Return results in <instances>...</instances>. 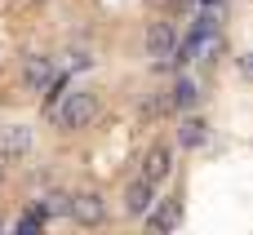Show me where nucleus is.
<instances>
[{
	"instance_id": "7ed1b4c3",
	"label": "nucleus",
	"mask_w": 253,
	"mask_h": 235,
	"mask_svg": "<svg viewBox=\"0 0 253 235\" xmlns=\"http://www.w3.org/2000/svg\"><path fill=\"white\" fill-rule=\"evenodd\" d=\"M27 151H31V129H27V124H4V129H0V160L13 164V160H22Z\"/></svg>"
},
{
	"instance_id": "0eeeda50",
	"label": "nucleus",
	"mask_w": 253,
	"mask_h": 235,
	"mask_svg": "<svg viewBox=\"0 0 253 235\" xmlns=\"http://www.w3.org/2000/svg\"><path fill=\"white\" fill-rule=\"evenodd\" d=\"M49 80H53V62H49V58H40V53H31V58L22 62V84H27L31 93H40Z\"/></svg>"
},
{
	"instance_id": "423d86ee",
	"label": "nucleus",
	"mask_w": 253,
	"mask_h": 235,
	"mask_svg": "<svg viewBox=\"0 0 253 235\" xmlns=\"http://www.w3.org/2000/svg\"><path fill=\"white\" fill-rule=\"evenodd\" d=\"M173 27L169 22H156L151 31H147V58H156V62H169L173 58Z\"/></svg>"
},
{
	"instance_id": "1a4fd4ad",
	"label": "nucleus",
	"mask_w": 253,
	"mask_h": 235,
	"mask_svg": "<svg viewBox=\"0 0 253 235\" xmlns=\"http://www.w3.org/2000/svg\"><path fill=\"white\" fill-rule=\"evenodd\" d=\"M142 218H147L156 231H173V222H178V204H165V209H156V204H151Z\"/></svg>"
},
{
	"instance_id": "f257e3e1",
	"label": "nucleus",
	"mask_w": 253,
	"mask_h": 235,
	"mask_svg": "<svg viewBox=\"0 0 253 235\" xmlns=\"http://www.w3.org/2000/svg\"><path fill=\"white\" fill-rule=\"evenodd\" d=\"M98 120V93L93 89H76L67 93V102L58 107V124L62 129H89Z\"/></svg>"
},
{
	"instance_id": "6e6552de",
	"label": "nucleus",
	"mask_w": 253,
	"mask_h": 235,
	"mask_svg": "<svg viewBox=\"0 0 253 235\" xmlns=\"http://www.w3.org/2000/svg\"><path fill=\"white\" fill-rule=\"evenodd\" d=\"M169 107H173V111H191V107H196V84H191L187 76L169 89Z\"/></svg>"
},
{
	"instance_id": "ddd939ff",
	"label": "nucleus",
	"mask_w": 253,
	"mask_h": 235,
	"mask_svg": "<svg viewBox=\"0 0 253 235\" xmlns=\"http://www.w3.org/2000/svg\"><path fill=\"white\" fill-rule=\"evenodd\" d=\"M31 4H40V0H31Z\"/></svg>"
},
{
	"instance_id": "9b49d317",
	"label": "nucleus",
	"mask_w": 253,
	"mask_h": 235,
	"mask_svg": "<svg viewBox=\"0 0 253 235\" xmlns=\"http://www.w3.org/2000/svg\"><path fill=\"white\" fill-rule=\"evenodd\" d=\"M169 111V98H160V93H151V98H142V116L147 120H160Z\"/></svg>"
},
{
	"instance_id": "9d476101",
	"label": "nucleus",
	"mask_w": 253,
	"mask_h": 235,
	"mask_svg": "<svg viewBox=\"0 0 253 235\" xmlns=\"http://www.w3.org/2000/svg\"><path fill=\"white\" fill-rule=\"evenodd\" d=\"M178 138H182V147H200V142H205V120L187 116V120H182V129H178Z\"/></svg>"
},
{
	"instance_id": "f03ea898",
	"label": "nucleus",
	"mask_w": 253,
	"mask_h": 235,
	"mask_svg": "<svg viewBox=\"0 0 253 235\" xmlns=\"http://www.w3.org/2000/svg\"><path fill=\"white\" fill-rule=\"evenodd\" d=\"M67 218L76 227H102L107 222V200L98 191H80V196H67Z\"/></svg>"
},
{
	"instance_id": "39448f33",
	"label": "nucleus",
	"mask_w": 253,
	"mask_h": 235,
	"mask_svg": "<svg viewBox=\"0 0 253 235\" xmlns=\"http://www.w3.org/2000/svg\"><path fill=\"white\" fill-rule=\"evenodd\" d=\"M173 173V151L165 147V142H156L151 151H147V160H142V178L147 182H165Z\"/></svg>"
},
{
	"instance_id": "f8f14e48",
	"label": "nucleus",
	"mask_w": 253,
	"mask_h": 235,
	"mask_svg": "<svg viewBox=\"0 0 253 235\" xmlns=\"http://www.w3.org/2000/svg\"><path fill=\"white\" fill-rule=\"evenodd\" d=\"M0 187H4V160H0Z\"/></svg>"
},
{
	"instance_id": "20e7f679",
	"label": "nucleus",
	"mask_w": 253,
	"mask_h": 235,
	"mask_svg": "<svg viewBox=\"0 0 253 235\" xmlns=\"http://www.w3.org/2000/svg\"><path fill=\"white\" fill-rule=\"evenodd\" d=\"M151 204H156V182H147V178H133V182L125 187V213H129V218H142Z\"/></svg>"
}]
</instances>
